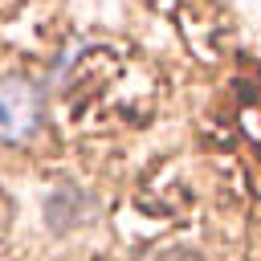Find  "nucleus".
<instances>
[{
    "label": "nucleus",
    "mask_w": 261,
    "mask_h": 261,
    "mask_svg": "<svg viewBox=\"0 0 261 261\" xmlns=\"http://www.w3.org/2000/svg\"><path fill=\"white\" fill-rule=\"evenodd\" d=\"M45 122V98L29 77H0V143H29Z\"/></svg>",
    "instance_id": "1"
},
{
    "label": "nucleus",
    "mask_w": 261,
    "mask_h": 261,
    "mask_svg": "<svg viewBox=\"0 0 261 261\" xmlns=\"http://www.w3.org/2000/svg\"><path fill=\"white\" fill-rule=\"evenodd\" d=\"M0 216H8V200H4V192H0Z\"/></svg>",
    "instance_id": "2"
}]
</instances>
